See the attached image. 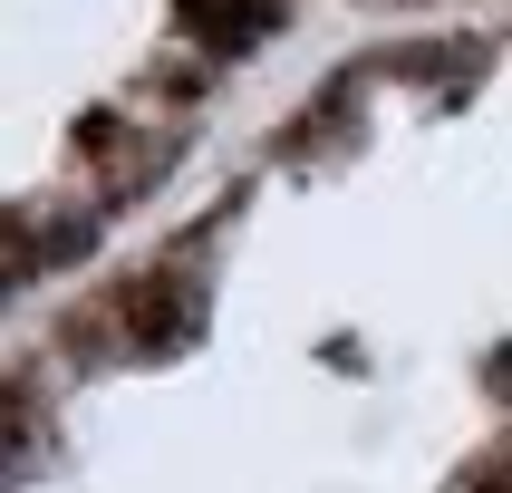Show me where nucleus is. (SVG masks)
Instances as JSON below:
<instances>
[{
	"mask_svg": "<svg viewBox=\"0 0 512 493\" xmlns=\"http://www.w3.org/2000/svg\"><path fill=\"white\" fill-rule=\"evenodd\" d=\"M174 20L194 29V39H252V29H271V0H174Z\"/></svg>",
	"mask_w": 512,
	"mask_h": 493,
	"instance_id": "1",
	"label": "nucleus"
},
{
	"mask_svg": "<svg viewBox=\"0 0 512 493\" xmlns=\"http://www.w3.org/2000/svg\"><path fill=\"white\" fill-rule=\"evenodd\" d=\"M126 319H136V339H184V329H194V300H184L174 281H136Z\"/></svg>",
	"mask_w": 512,
	"mask_h": 493,
	"instance_id": "2",
	"label": "nucleus"
},
{
	"mask_svg": "<svg viewBox=\"0 0 512 493\" xmlns=\"http://www.w3.org/2000/svg\"><path fill=\"white\" fill-rule=\"evenodd\" d=\"M484 387H493V397L512 406V348H493V358H484Z\"/></svg>",
	"mask_w": 512,
	"mask_h": 493,
	"instance_id": "3",
	"label": "nucleus"
},
{
	"mask_svg": "<svg viewBox=\"0 0 512 493\" xmlns=\"http://www.w3.org/2000/svg\"><path fill=\"white\" fill-rule=\"evenodd\" d=\"M474 493H512V464H493V474H484V484H474Z\"/></svg>",
	"mask_w": 512,
	"mask_h": 493,
	"instance_id": "4",
	"label": "nucleus"
}]
</instances>
